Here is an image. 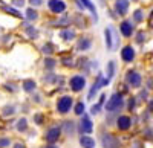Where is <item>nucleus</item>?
<instances>
[{
    "label": "nucleus",
    "instance_id": "nucleus-1",
    "mask_svg": "<svg viewBox=\"0 0 153 148\" xmlns=\"http://www.w3.org/2000/svg\"><path fill=\"white\" fill-rule=\"evenodd\" d=\"M123 105H124L123 96L120 93H113L110 96V99L107 101V104H106V110L107 112H115V110H120Z\"/></svg>",
    "mask_w": 153,
    "mask_h": 148
},
{
    "label": "nucleus",
    "instance_id": "nucleus-2",
    "mask_svg": "<svg viewBox=\"0 0 153 148\" xmlns=\"http://www.w3.org/2000/svg\"><path fill=\"white\" fill-rule=\"evenodd\" d=\"M101 142H103L104 148H121L120 141L115 138L113 134H109V133H106V134L101 136Z\"/></svg>",
    "mask_w": 153,
    "mask_h": 148
},
{
    "label": "nucleus",
    "instance_id": "nucleus-3",
    "mask_svg": "<svg viewBox=\"0 0 153 148\" xmlns=\"http://www.w3.org/2000/svg\"><path fill=\"white\" fill-rule=\"evenodd\" d=\"M71 107H72V98L71 96H63L57 104V108L60 113H68L71 110Z\"/></svg>",
    "mask_w": 153,
    "mask_h": 148
},
{
    "label": "nucleus",
    "instance_id": "nucleus-4",
    "mask_svg": "<svg viewBox=\"0 0 153 148\" xmlns=\"http://www.w3.org/2000/svg\"><path fill=\"white\" fill-rule=\"evenodd\" d=\"M48 6L52 12H55V14H60V12H63L66 9V3L63 2V0H49Z\"/></svg>",
    "mask_w": 153,
    "mask_h": 148
},
{
    "label": "nucleus",
    "instance_id": "nucleus-5",
    "mask_svg": "<svg viewBox=\"0 0 153 148\" xmlns=\"http://www.w3.org/2000/svg\"><path fill=\"white\" fill-rule=\"evenodd\" d=\"M84 85H86V80H84V77L76 75V77H74V78L71 80V89H72L74 92H80V90H83Z\"/></svg>",
    "mask_w": 153,
    "mask_h": 148
},
{
    "label": "nucleus",
    "instance_id": "nucleus-6",
    "mask_svg": "<svg viewBox=\"0 0 153 148\" xmlns=\"http://www.w3.org/2000/svg\"><path fill=\"white\" fill-rule=\"evenodd\" d=\"M127 82H129L132 87H139L141 85V75H139L138 72H133V70H130V72H127Z\"/></svg>",
    "mask_w": 153,
    "mask_h": 148
},
{
    "label": "nucleus",
    "instance_id": "nucleus-7",
    "mask_svg": "<svg viewBox=\"0 0 153 148\" xmlns=\"http://www.w3.org/2000/svg\"><path fill=\"white\" fill-rule=\"evenodd\" d=\"M121 58L126 61V63H130V61H133V58H135V49H133L132 46L123 47V51H121Z\"/></svg>",
    "mask_w": 153,
    "mask_h": 148
},
{
    "label": "nucleus",
    "instance_id": "nucleus-8",
    "mask_svg": "<svg viewBox=\"0 0 153 148\" xmlns=\"http://www.w3.org/2000/svg\"><path fill=\"white\" fill-rule=\"evenodd\" d=\"M60 133H61V130L58 128V127H52L48 133H46V141L48 142H55V141H58V138H60Z\"/></svg>",
    "mask_w": 153,
    "mask_h": 148
},
{
    "label": "nucleus",
    "instance_id": "nucleus-9",
    "mask_svg": "<svg viewBox=\"0 0 153 148\" xmlns=\"http://www.w3.org/2000/svg\"><path fill=\"white\" fill-rule=\"evenodd\" d=\"M115 8H117V12L120 15H124L127 12V9H129V0H117Z\"/></svg>",
    "mask_w": 153,
    "mask_h": 148
},
{
    "label": "nucleus",
    "instance_id": "nucleus-10",
    "mask_svg": "<svg viewBox=\"0 0 153 148\" xmlns=\"http://www.w3.org/2000/svg\"><path fill=\"white\" fill-rule=\"evenodd\" d=\"M120 29H121V34H123L124 37H130V35L133 34V24H132L130 21H123L121 26H120Z\"/></svg>",
    "mask_w": 153,
    "mask_h": 148
},
{
    "label": "nucleus",
    "instance_id": "nucleus-11",
    "mask_svg": "<svg viewBox=\"0 0 153 148\" xmlns=\"http://www.w3.org/2000/svg\"><path fill=\"white\" fill-rule=\"evenodd\" d=\"M80 127H81V131H83V133H91V131L94 130V125H92L91 119H89V116H83Z\"/></svg>",
    "mask_w": 153,
    "mask_h": 148
},
{
    "label": "nucleus",
    "instance_id": "nucleus-12",
    "mask_svg": "<svg viewBox=\"0 0 153 148\" xmlns=\"http://www.w3.org/2000/svg\"><path fill=\"white\" fill-rule=\"evenodd\" d=\"M117 122H118V128L120 130H129L130 125H132V121H130L129 116H121V118H118Z\"/></svg>",
    "mask_w": 153,
    "mask_h": 148
},
{
    "label": "nucleus",
    "instance_id": "nucleus-13",
    "mask_svg": "<svg viewBox=\"0 0 153 148\" xmlns=\"http://www.w3.org/2000/svg\"><path fill=\"white\" fill-rule=\"evenodd\" d=\"M80 145L83 148H95V141L89 136H81L80 138Z\"/></svg>",
    "mask_w": 153,
    "mask_h": 148
},
{
    "label": "nucleus",
    "instance_id": "nucleus-14",
    "mask_svg": "<svg viewBox=\"0 0 153 148\" xmlns=\"http://www.w3.org/2000/svg\"><path fill=\"white\" fill-rule=\"evenodd\" d=\"M101 80H103V75H101V73H100V75H98V81L92 85V89H91V92H89V99H92V98H94V95L98 92V89L101 87Z\"/></svg>",
    "mask_w": 153,
    "mask_h": 148
},
{
    "label": "nucleus",
    "instance_id": "nucleus-15",
    "mask_svg": "<svg viewBox=\"0 0 153 148\" xmlns=\"http://www.w3.org/2000/svg\"><path fill=\"white\" fill-rule=\"evenodd\" d=\"M104 35H106V46H107V49H113V37H112V28H107L106 31H104Z\"/></svg>",
    "mask_w": 153,
    "mask_h": 148
},
{
    "label": "nucleus",
    "instance_id": "nucleus-16",
    "mask_svg": "<svg viewBox=\"0 0 153 148\" xmlns=\"http://www.w3.org/2000/svg\"><path fill=\"white\" fill-rule=\"evenodd\" d=\"M89 47H91V40H89V38H83L78 43V49H80V51H87Z\"/></svg>",
    "mask_w": 153,
    "mask_h": 148
},
{
    "label": "nucleus",
    "instance_id": "nucleus-17",
    "mask_svg": "<svg viewBox=\"0 0 153 148\" xmlns=\"http://www.w3.org/2000/svg\"><path fill=\"white\" fill-rule=\"evenodd\" d=\"M23 89L26 90V92H32L35 89V82L32 80H26V81L23 82Z\"/></svg>",
    "mask_w": 153,
    "mask_h": 148
},
{
    "label": "nucleus",
    "instance_id": "nucleus-18",
    "mask_svg": "<svg viewBox=\"0 0 153 148\" xmlns=\"http://www.w3.org/2000/svg\"><path fill=\"white\" fill-rule=\"evenodd\" d=\"M81 3L87 8V9H91V12H92V14L95 15V20H97V9H95V6L91 3V0H81Z\"/></svg>",
    "mask_w": 153,
    "mask_h": 148
},
{
    "label": "nucleus",
    "instance_id": "nucleus-19",
    "mask_svg": "<svg viewBox=\"0 0 153 148\" xmlns=\"http://www.w3.org/2000/svg\"><path fill=\"white\" fill-rule=\"evenodd\" d=\"M65 40H72L74 37H75V32L74 31H71V29H66V31H61V34H60Z\"/></svg>",
    "mask_w": 153,
    "mask_h": 148
},
{
    "label": "nucleus",
    "instance_id": "nucleus-20",
    "mask_svg": "<svg viewBox=\"0 0 153 148\" xmlns=\"http://www.w3.org/2000/svg\"><path fill=\"white\" fill-rule=\"evenodd\" d=\"M26 128H28L26 119H19V121H17V130H19V131H25Z\"/></svg>",
    "mask_w": 153,
    "mask_h": 148
},
{
    "label": "nucleus",
    "instance_id": "nucleus-21",
    "mask_svg": "<svg viewBox=\"0 0 153 148\" xmlns=\"http://www.w3.org/2000/svg\"><path fill=\"white\" fill-rule=\"evenodd\" d=\"M84 113V104L83 102H78L75 105V115H78V116H81Z\"/></svg>",
    "mask_w": 153,
    "mask_h": 148
},
{
    "label": "nucleus",
    "instance_id": "nucleus-22",
    "mask_svg": "<svg viewBox=\"0 0 153 148\" xmlns=\"http://www.w3.org/2000/svg\"><path fill=\"white\" fill-rule=\"evenodd\" d=\"M26 17H28L29 20H35V18L38 17V14H37V12H35V9L29 8V9L26 11Z\"/></svg>",
    "mask_w": 153,
    "mask_h": 148
},
{
    "label": "nucleus",
    "instance_id": "nucleus-23",
    "mask_svg": "<svg viewBox=\"0 0 153 148\" xmlns=\"http://www.w3.org/2000/svg\"><path fill=\"white\" fill-rule=\"evenodd\" d=\"M107 67H109V77H107V80H112L113 75H115V63L110 61V63L107 64Z\"/></svg>",
    "mask_w": 153,
    "mask_h": 148
},
{
    "label": "nucleus",
    "instance_id": "nucleus-24",
    "mask_svg": "<svg viewBox=\"0 0 153 148\" xmlns=\"http://www.w3.org/2000/svg\"><path fill=\"white\" fill-rule=\"evenodd\" d=\"M45 64H46V67H48V69H52V67L55 66V61H54L52 58H48V60L45 61Z\"/></svg>",
    "mask_w": 153,
    "mask_h": 148
},
{
    "label": "nucleus",
    "instance_id": "nucleus-25",
    "mask_svg": "<svg viewBox=\"0 0 153 148\" xmlns=\"http://www.w3.org/2000/svg\"><path fill=\"white\" fill-rule=\"evenodd\" d=\"M133 17H135L136 21H141V20H143V11H139V9L135 11V15H133Z\"/></svg>",
    "mask_w": 153,
    "mask_h": 148
},
{
    "label": "nucleus",
    "instance_id": "nucleus-26",
    "mask_svg": "<svg viewBox=\"0 0 153 148\" xmlns=\"http://www.w3.org/2000/svg\"><path fill=\"white\" fill-rule=\"evenodd\" d=\"M43 52L45 54H52V44H45L43 46Z\"/></svg>",
    "mask_w": 153,
    "mask_h": 148
},
{
    "label": "nucleus",
    "instance_id": "nucleus-27",
    "mask_svg": "<svg viewBox=\"0 0 153 148\" xmlns=\"http://www.w3.org/2000/svg\"><path fill=\"white\" fill-rule=\"evenodd\" d=\"M100 107H101V104H100V102H98L97 105H92V108H91V113H92V115H97V113L100 112Z\"/></svg>",
    "mask_w": 153,
    "mask_h": 148
},
{
    "label": "nucleus",
    "instance_id": "nucleus-28",
    "mask_svg": "<svg viewBox=\"0 0 153 148\" xmlns=\"http://www.w3.org/2000/svg\"><path fill=\"white\" fill-rule=\"evenodd\" d=\"M11 141L9 139H0V148H3V147H9Z\"/></svg>",
    "mask_w": 153,
    "mask_h": 148
},
{
    "label": "nucleus",
    "instance_id": "nucleus-29",
    "mask_svg": "<svg viewBox=\"0 0 153 148\" xmlns=\"http://www.w3.org/2000/svg\"><path fill=\"white\" fill-rule=\"evenodd\" d=\"M28 34H29L31 38H35V37H37V31L34 28H28Z\"/></svg>",
    "mask_w": 153,
    "mask_h": 148
},
{
    "label": "nucleus",
    "instance_id": "nucleus-30",
    "mask_svg": "<svg viewBox=\"0 0 153 148\" xmlns=\"http://www.w3.org/2000/svg\"><path fill=\"white\" fill-rule=\"evenodd\" d=\"M29 2H31V5L32 6H40L43 2H42V0H29Z\"/></svg>",
    "mask_w": 153,
    "mask_h": 148
},
{
    "label": "nucleus",
    "instance_id": "nucleus-31",
    "mask_svg": "<svg viewBox=\"0 0 153 148\" xmlns=\"http://www.w3.org/2000/svg\"><path fill=\"white\" fill-rule=\"evenodd\" d=\"M6 9H8V12H11V14H14L16 17H22V15L19 14V12H17L16 9H12V8H6Z\"/></svg>",
    "mask_w": 153,
    "mask_h": 148
},
{
    "label": "nucleus",
    "instance_id": "nucleus-32",
    "mask_svg": "<svg viewBox=\"0 0 153 148\" xmlns=\"http://www.w3.org/2000/svg\"><path fill=\"white\" fill-rule=\"evenodd\" d=\"M12 3H14L16 6H23V3H25V0H14V2H12Z\"/></svg>",
    "mask_w": 153,
    "mask_h": 148
},
{
    "label": "nucleus",
    "instance_id": "nucleus-33",
    "mask_svg": "<svg viewBox=\"0 0 153 148\" xmlns=\"http://www.w3.org/2000/svg\"><path fill=\"white\" fill-rule=\"evenodd\" d=\"M143 38H144V34L139 32V34H138V43H143Z\"/></svg>",
    "mask_w": 153,
    "mask_h": 148
},
{
    "label": "nucleus",
    "instance_id": "nucleus-34",
    "mask_svg": "<svg viewBox=\"0 0 153 148\" xmlns=\"http://www.w3.org/2000/svg\"><path fill=\"white\" fill-rule=\"evenodd\" d=\"M35 119H37V124H42V116H40V115L35 116Z\"/></svg>",
    "mask_w": 153,
    "mask_h": 148
},
{
    "label": "nucleus",
    "instance_id": "nucleus-35",
    "mask_svg": "<svg viewBox=\"0 0 153 148\" xmlns=\"http://www.w3.org/2000/svg\"><path fill=\"white\" fill-rule=\"evenodd\" d=\"M14 148H25V145H23V144H16Z\"/></svg>",
    "mask_w": 153,
    "mask_h": 148
},
{
    "label": "nucleus",
    "instance_id": "nucleus-36",
    "mask_svg": "<svg viewBox=\"0 0 153 148\" xmlns=\"http://www.w3.org/2000/svg\"><path fill=\"white\" fill-rule=\"evenodd\" d=\"M46 148H55L54 145H49V147H46Z\"/></svg>",
    "mask_w": 153,
    "mask_h": 148
},
{
    "label": "nucleus",
    "instance_id": "nucleus-37",
    "mask_svg": "<svg viewBox=\"0 0 153 148\" xmlns=\"http://www.w3.org/2000/svg\"><path fill=\"white\" fill-rule=\"evenodd\" d=\"M133 2H136V0H133Z\"/></svg>",
    "mask_w": 153,
    "mask_h": 148
}]
</instances>
